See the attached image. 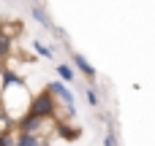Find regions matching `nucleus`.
<instances>
[{"mask_svg": "<svg viewBox=\"0 0 155 146\" xmlns=\"http://www.w3.org/2000/svg\"><path fill=\"white\" fill-rule=\"evenodd\" d=\"M33 49H35V54H38V57H44V60H52V57H54V51H52L49 46H44L41 41H33Z\"/></svg>", "mask_w": 155, "mask_h": 146, "instance_id": "nucleus-10", "label": "nucleus"}, {"mask_svg": "<svg viewBox=\"0 0 155 146\" xmlns=\"http://www.w3.org/2000/svg\"><path fill=\"white\" fill-rule=\"evenodd\" d=\"M114 144H117V141H114V133L109 130V133H106V138H104V146H114Z\"/></svg>", "mask_w": 155, "mask_h": 146, "instance_id": "nucleus-12", "label": "nucleus"}, {"mask_svg": "<svg viewBox=\"0 0 155 146\" xmlns=\"http://www.w3.org/2000/svg\"><path fill=\"white\" fill-rule=\"evenodd\" d=\"M16 146H49V144L41 135H30V133H19L16 130Z\"/></svg>", "mask_w": 155, "mask_h": 146, "instance_id": "nucleus-4", "label": "nucleus"}, {"mask_svg": "<svg viewBox=\"0 0 155 146\" xmlns=\"http://www.w3.org/2000/svg\"><path fill=\"white\" fill-rule=\"evenodd\" d=\"M0 146H16V127L0 130Z\"/></svg>", "mask_w": 155, "mask_h": 146, "instance_id": "nucleus-8", "label": "nucleus"}, {"mask_svg": "<svg viewBox=\"0 0 155 146\" xmlns=\"http://www.w3.org/2000/svg\"><path fill=\"white\" fill-rule=\"evenodd\" d=\"M33 103V92L27 89V84L14 73L0 68V114L8 119L11 127H16V122L30 111Z\"/></svg>", "mask_w": 155, "mask_h": 146, "instance_id": "nucleus-1", "label": "nucleus"}, {"mask_svg": "<svg viewBox=\"0 0 155 146\" xmlns=\"http://www.w3.org/2000/svg\"><path fill=\"white\" fill-rule=\"evenodd\" d=\"M8 57H11V38L0 35V62H5Z\"/></svg>", "mask_w": 155, "mask_h": 146, "instance_id": "nucleus-9", "label": "nucleus"}, {"mask_svg": "<svg viewBox=\"0 0 155 146\" xmlns=\"http://www.w3.org/2000/svg\"><path fill=\"white\" fill-rule=\"evenodd\" d=\"M27 114H33V116H41V119H57V100L44 89L41 95H33V103H30V111Z\"/></svg>", "mask_w": 155, "mask_h": 146, "instance_id": "nucleus-2", "label": "nucleus"}, {"mask_svg": "<svg viewBox=\"0 0 155 146\" xmlns=\"http://www.w3.org/2000/svg\"><path fill=\"white\" fill-rule=\"evenodd\" d=\"M54 130H57L65 141H76V138H79V130H76V127H68L65 122H57V125H54Z\"/></svg>", "mask_w": 155, "mask_h": 146, "instance_id": "nucleus-7", "label": "nucleus"}, {"mask_svg": "<svg viewBox=\"0 0 155 146\" xmlns=\"http://www.w3.org/2000/svg\"><path fill=\"white\" fill-rule=\"evenodd\" d=\"M57 79L63 81V84H74V79H76V70L68 65V62H57Z\"/></svg>", "mask_w": 155, "mask_h": 146, "instance_id": "nucleus-5", "label": "nucleus"}, {"mask_svg": "<svg viewBox=\"0 0 155 146\" xmlns=\"http://www.w3.org/2000/svg\"><path fill=\"white\" fill-rule=\"evenodd\" d=\"M30 16H33V19H35L44 30H52V19L46 16V11H44L41 5H30Z\"/></svg>", "mask_w": 155, "mask_h": 146, "instance_id": "nucleus-6", "label": "nucleus"}, {"mask_svg": "<svg viewBox=\"0 0 155 146\" xmlns=\"http://www.w3.org/2000/svg\"><path fill=\"white\" fill-rule=\"evenodd\" d=\"M84 98H87V103H90L93 108H98V106H101V98H98L95 87H87V89H84Z\"/></svg>", "mask_w": 155, "mask_h": 146, "instance_id": "nucleus-11", "label": "nucleus"}, {"mask_svg": "<svg viewBox=\"0 0 155 146\" xmlns=\"http://www.w3.org/2000/svg\"><path fill=\"white\" fill-rule=\"evenodd\" d=\"M71 62H74V65H76V70H79L82 76H87L90 81H95V79H98V70L93 68V62H90L84 54H79V51H71Z\"/></svg>", "mask_w": 155, "mask_h": 146, "instance_id": "nucleus-3", "label": "nucleus"}]
</instances>
